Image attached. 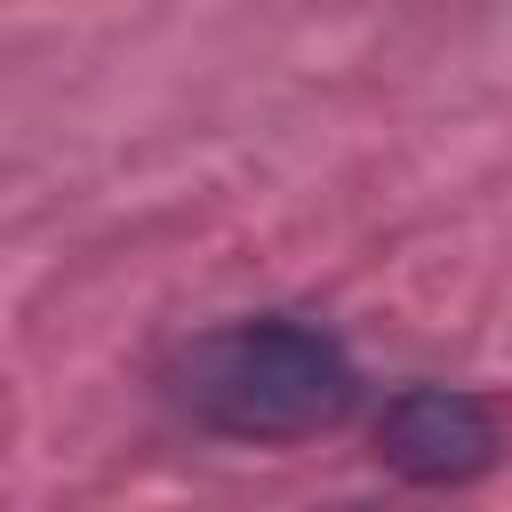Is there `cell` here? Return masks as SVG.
<instances>
[{"mask_svg": "<svg viewBox=\"0 0 512 512\" xmlns=\"http://www.w3.org/2000/svg\"><path fill=\"white\" fill-rule=\"evenodd\" d=\"M176 400L216 440H312L352 416L360 368L328 328L264 312L192 336V352L176 360Z\"/></svg>", "mask_w": 512, "mask_h": 512, "instance_id": "6da1fadb", "label": "cell"}, {"mask_svg": "<svg viewBox=\"0 0 512 512\" xmlns=\"http://www.w3.org/2000/svg\"><path fill=\"white\" fill-rule=\"evenodd\" d=\"M376 456L416 488H464L496 464V416L456 384H408L376 416Z\"/></svg>", "mask_w": 512, "mask_h": 512, "instance_id": "7a4b0ae2", "label": "cell"}]
</instances>
